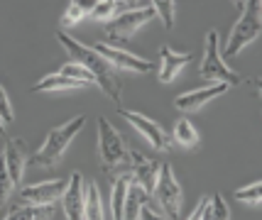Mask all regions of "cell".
I'll return each mask as SVG.
<instances>
[{
    "label": "cell",
    "instance_id": "6da1fadb",
    "mask_svg": "<svg viewBox=\"0 0 262 220\" xmlns=\"http://www.w3.org/2000/svg\"><path fill=\"white\" fill-rule=\"evenodd\" d=\"M57 39H59V44L69 52L71 61H76V64L83 66V69L91 71L96 83L101 86V91L105 93L113 103H120V101H123V81L118 79L115 69L101 57V54H98V52H96V49H93V46L81 44V42H76L71 35L61 32V30L57 32Z\"/></svg>",
    "mask_w": 262,
    "mask_h": 220
},
{
    "label": "cell",
    "instance_id": "7a4b0ae2",
    "mask_svg": "<svg viewBox=\"0 0 262 220\" xmlns=\"http://www.w3.org/2000/svg\"><path fill=\"white\" fill-rule=\"evenodd\" d=\"M240 8H243V12H240L238 22L233 25L228 42H226V49H223V54H221L223 61L238 57L240 52L250 44L252 39H257L262 32V3L260 0L240 3Z\"/></svg>",
    "mask_w": 262,
    "mask_h": 220
},
{
    "label": "cell",
    "instance_id": "3957f363",
    "mask_svg": "<svg viewBox=\"0 0 262 220\" xmlns=\"http://www.w3.org/2000/svg\"><path fill=\"white\" fill-rule=\"evenodd\" d=\"M83 125H86V115L81 113V115L71 117V120L64 123V125L49 130L45 144H42V147L37 150V154L32 157L34 166H54V164L64 157V152H67V147L71 144V139L83 130Z\"/></svg>",
    "mask_w": 262,
    "mask_h": 220
},
{
    "label": "cell",
    "instance_id": "277c9868",
    "mask_svg": "<svg viewBox=\"0 0 262 220\" xmlns=\"http://www.w3.org/2000/svg\"><path fill=\"white\" fill-rule=\"evenodd\" d=\"M199 76L204 81L226 83V86H238L243 81L221 57V39H218L216 30H211L206 35V52H204V59H201V66H199Z\"/></svg>",
    "mask_w": 262,
    "mask_h": 220
},
{
    "label": "cell",
    "instance_id": "5b68a950",
    "mask_svg": "<svg viewBox=\"0 0 262 220\" xmlns=\"http://www.w3.org/2000/svg\"><path fill=\"white\" fill-rule=\"evenodd\" d=\"M127 152L123 135L113 128V123L108 117H98V162H101L103 174L108 176L115 166L127 162Z\"/></svg>",
    "mask_w": 262,
    "mask_h": 220
},
{
    "label": "cell",
    "instance_id": "8992f818",
    "mask_svg": "<svg viewBox=\"0 0 262 220\" xmlns=\"http://www.w3.org/2000/svg\"><path fill=\"white\" fill-rule=\"evenodd\" d=\"M160 162H155V159H149L145 154H140V152L130 150L127 152V162L120 164V166H115L113 172H111V179H118V176H127L133 184H137L140 188H145L149 196H152V191H155V184H157V174H160Z\"/></svg>",
    "mask_w": 262,
    "mask_h": 220
},
{
    "label": "cell",
    "instance_id": "52a82bcc",
    "mask_svg": "<svg viewBox=\"0 0 262 220\" xmlns=\"http://www.w3.org/2000/svg\"><path fill=\"white\" fill-rule=\"evenodd\" d=\"M155 198L162 206V210L167 213L169 220H179V213H182V186L174 176V169L169 164H162L160 174H157V184H155Z\"/></svg>",
    "mask_w": 262,
    "mask_h": 220
},
{
    "label": "cell",
    "instance_id": "ba28073f",
    "mask_svg": "<svg viewBox=\"0 0 262 220\" xmlns=\"http://www.w3.org/2000/svg\"><path fill=\"white\" fill-rule=\"evenodd\" d=\"M155 15H157V12L152 8V3H145V5H140V8H130L127 12L118 15L115 20H111V22L105 25V35L111 37V39H118V42L130 39V37L135 35L145 22H149Z\"/></svg>",
    "mask_w": 262,
    "mask_h": 220
},
{
    "label": "cell",
    "instance_id": "9c48e42d",
    "mask_svg": "<svg viewBox=\"0 0 262 220\" xmlns=\"http://www.w3.org/2000/svg\"><path fill=\"white\" fill-rule=\"evenodd\" d=\"M120 113V117L123 120H127L133 128L142 135V137L147 139L152 147H157L160 152H169L171 150V139H169V135L164 132V130L155 123V120H149L147 115H142V113H135V110H127V108H120L118 110Z\"/></svg>",
    "mask_w": 262,
    "mask_h": 220
},
{
    "label": "cell",
    "instance_id": "30bf717a",
    "mask_svg": "<svg viewBox=\"0 0 262 220\" xmlns=\"http://www.w3.org/2000/svg\"><path fill=\"white\" fill-rule=\"evenodd\" d=\"M69 181L64 179H52V181H45V184H32L25 186L20 191V206H54V201L64 196Z\"/></svg>",
    "mask_w": 262,
    "mask_h": 220
},
{
    "label": "cell",
    "instance_id": "8fae6325",
    "mask_svg": "<svg viewBox=\"0 0 262 220\" xmlns=\"http://www.w3.org/2000/svg\"><path fill=\"white\" fill-rule=\"evenodd\" d=\"M93 49H96L113 69H127V71H133V74H149V71H155V64H149L147 59H140V57H135V54H130V52L115 49V46H111V44L98 42Z\"/></svg>",
    "mask_w": 262,
    "mask_h": 220
},
{
    "label": "cell",
    "instance_id": "7c38bea8",
    "mask_svg": "<svg viewBox=\"0 0 262 220\" xmlns=\"http://www.w3.org/2000/svg\"><path fill=\"white\" fill-rule=\"evenodd\" d=\"M83 176L79 172L69 176V186L61 196V203H64V215L67 220H83V206H86V188H83Z\"/></svg>",
    "mask_w": 262,
    "mask_h": 220
},
{
    "label": "cell",
    "instance_id": "4fadbf2b",
    "mask_svg": "<svg viewBox=\"0 0 262 220\" xmlns=\"http://www.w3.org/2000/svg\"><path fill=\"white\" fill-rule=\"evenodd\" d=\"M228 91H230V86H226V83H211V86H206V88H196V91L177 95V98H174V105H177V110H182V113H194V110H199V108L206 105L208 101H213V98H218V95H223V93H228Z\"/></svg>",
    "mask_w": 262,
    "mask_h": 220
},
{
    "label": "cell",
    "instance_id": "5bb4252c",
    "mask_svg": "<svg viewBox=\"0 0 262 220\" xmlns=\"http://www.w3.org/2000/svg\"><path fill=\"white\" fill-rule=\"evenodd\" d=\"M3 159L8 166V174H10L12 184H20L25 174V162H27V154H25V139L12 137L5 150H3Z\"/></svg>",
    "mask_w": 262,
    "mask_h": 220
},
{
    "label": "cell",
    "instance_id": "9a60e30c",
    "mask_svg": "<svg viewBox=\"0 0 262 220\" xmlns=\"http://www.w3.org/2000/svg\"><path fill=\"white\" fill-rule=\"evenodd\" d=\"M194 54H177L169 46H162L160 52V69H157V79L160 83H169L177 79V74L184 69V64H189Z\"/></svg>",
    "mask_w": 262,
    "mask_h": 220
},
{
    "label": "cell",
    "instance_id": "2e32d148",
    "mask_svg": "<svg viewBox=\"0 0 262 220\" xmlns=\"http://www.w3.org/2000/svg\"><path fill=\"white\" fill-rule=\"evenodd\" d=\"M147 203H149V193L130 181L125 196V208H123V220H140V208L147 206Z\"/></svg>",
    "mask_w": 262,
    "mask_h": 220
},
{
    "label": "cell",
    "instance_id": "e0dca14e",
    "mask_svg": "<svg viewBox=\"0 0 262 220\" xmlns=\"http://www.w3.org/2000/svg\"><path fill=\"white\" fill-rule=\"evenodd\" d=\"M74 88H83V83L67 79L61 74H49L39 83L32 86V93H54V91H74Z\"/></svg>",
    "mask_w": 262,
    "mask_h": 220
},
{
    "label": "cell",
    "instance_id": "ac0fdd59",
    "mask_svg": "<svg viewBox=\"0 0 262 220\" xmlns=\"http://www.w3.org/2000/svg\"><path fill=\"white\" fill-rule=\"evenodd\" d=\"M52 215V206H15L5 215V220H49Z\"/></svg>",
    "mask_w": 262,
    "mask_h": 220
},
{
    "label": "cell",
    "instance_id": "d6986e66",
    "mask_svg": "<svg viewBox=\"0 0 262 220\" xmlns=\"http://www.w3.org/2000/svg\"><path fill=\"white\" fill-rule=\"evenodd\" d=\"M83 220H103V203L101 191L96 181L86 184V206H83Z\"/></svg>",
    "mask_w": 262,
    "mask_h": 220
},
{
    "label": "cell",
    "instance_id": "ffe728a7",
    "mask_svg": "<svg viewBox=\"0 0 262 220\" xmlns=\"http://www.w3.org/2000/svg\"><path fill=\"white\" fill-rule=\"evenodd\" d=\"M127 186H130V179H127V176H118V179L113 181V191H111V210H113V220H123Z\"/></svg>",
    "mask_w": 262,
    "mask_h": 220
},
{
    "label": "cell",
    "instance_id": "44dd1931",
    "mask_svg": "<svg viewBox=\"0 0 262 220\" xmlns=\"http://www.w3.org/2000/svg\"><path fill=\"white\" fill-rule=\"evenodd\" d=\"M174 142L186 147V150L199 147V132H196V128L186 117H179V120H177V125H174Z\"/></svg>",
    "mask_w": 262,
    "mask_h": 220
},
{
    "label": "cell",
    "instance_id": "7402d4cb",
    "mask_svg": "<svg viewBox=\"0 0 262 220\" xmlns=\"http://www.w3.org/2000/svg\"><path fill=\"white\" fill-rule=\"evenodd\" d=\"M93 0H89V3H81V0H71L69 3L67 12H64V17H61V25L64 27H74V25H79L86 15H91L93 12Z\"/></svg>",
    "mask_w": 262,
    "mask_h": 220
},
{
    "label": "cell",
    "instance_id": "603a6c76",
    "mask_svg": "<svg viewBox=\"0 0 262 220\" xmlns=\"http://www.w3.org/2000/svg\"><path fill=\"white\" fill-rule=\"evenodd\" d=\"M57 74H61V76H67V79H74V81L79 83H96V79H93V74L89 69H83L81 64H76V61H67L61 69L57 71Z\"/></svg>",
    "mask_w": 262,
    "mask_h": 220
},
{
    "label": "cell",
    "instance_id": "cb8c5ba5",
    "mask_svg": "<svg viewBox=\"0 0 262 220\" xmlns=\"http://www.w3.org/2000/svg\"><path fill=\"white\" fill-rule=\"evenodd\" d=\"M235 201H243V203H250V206H260L262 201V184L255 181V184H248L235 191Z\"/></svg>",
    "mask_w": 262,
    "mask_h": 220
},
{
    "label": "cell",
    "instance_id": "d4e9b609",
    "mask_svg": "<svg viewBox=\"0 0 262 220\" xmlns=\"http://www.w3.org/2000/svg\"><path fill=\"white\" fill-rule=\"evenodd\" d=\"M155 12L162 17L164 22V30H174V12H177V3L171 0H162V3H152Z\"/></svg>",
    "mask_w": 262,
    "mask_h": 220
},
{
    "label": "cell",
    "instance_id": "484cf974",
    "mask_svg": "<svg viewBox=\"0 0 262 220\" xmlns=\"http://www.w3.org/2000/svg\"><path fill=\"white\" fill-rule=\"evenodd\" d=\"M211 220H230V208L226 203L223 193L211 196Z\"/></svg>",
    "mask_w": 262,
    "mask_h": 220
},
{
    "label": "cell",
    "instance_id": "4316f807",
    "mask_svg": "<svg viewBox=\"0 0 262 220\" xmlns=\"http://www.w3.org/2000/svg\"><path fill=\"white\" fill-rule=\"evenodd\" d=\"M12 186H15V184H12L10 174H8V166H5V159H3V154H0V206L8 201Z\"/></svg>",
    "mask_w": 262,
    "mask_h": 220
},
{
    "label": "cell",
    "instance_id": "83f0119b",
    "mask_svg": "<svg viewBox=\"0 0 262 220\" xmlns=\"http://www.w3.org/2000/svg\"><path fill=\"white\" fill-rule=\"evenodd\" d=\"M118 5H120V3H115V0H103V3H96V5H93L91 17L93 20H111V15L118 10Z\"/></svg>",
    "mask_w": 262,
    "mask_h": 220
},
{
    "label": "cell",
    "instance_id": "f1b7e54d",
    "mask_svg": "<svg viewBox=\"0 0 262 220\" xmlns=\"http://www.w3.org/2000/svg\"><path fill=\"white\" fill-rule=\"evenodd\" d=\"M0 123H12V105L3 86H0Z\"/></svg>",
    "mask_w": 262,
    "mask_h": 220
},
{
    "label": "cell",
    "instance_id": "f546056e",
    "mask_svg": "<svg viewBox=\"0 0 262 220\" xmlns=\"http://www.w3.org/2000/svg\"><path fill=\"white\" fill-rule=\"evenodd\" d=\"M208 201H211V196H204L199 203H196V208H194V213L189 215V220H201V215H204V210H206V206H208Z\"/></svg>",
    "mask_w": 262,
    "mask_h": 220
},
{
    "label": "cell",
    "instance_id": "4dcf8cb0",
    "mask_svg": "<svg viewBox=\"0 0 262 220\" xmlns=\"http://www.w3.org/2000/svg\"><path fill=\"white\" fill-rule=\"evenodd\" d=\"M140 220H164V218H162L160 213H155L149 206H142L140 208Z\"/></svg>",
    "mask_w": 262,
    "mask_h": 220
},
{
    "label": "cell",
    "instance_id": "1f68e13d",
    "mask_svg": "<svg viewBox=\"0 0 262 220\" xmlns=\"http://www.w3.org/2000/svg\"><path fill=\"white\" fill-rule=\"evenodd\" d=\"M0 135H5V125L3 123H0Z\"/></svg>",
    "mask_w": 262,
    "mask_h": 220
}]
</instances>
